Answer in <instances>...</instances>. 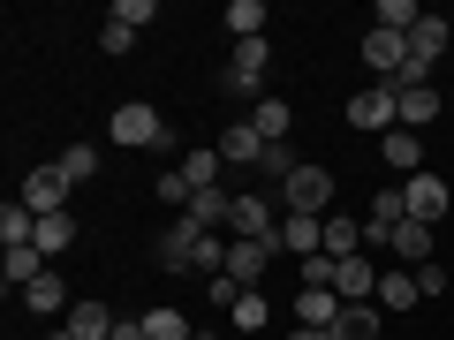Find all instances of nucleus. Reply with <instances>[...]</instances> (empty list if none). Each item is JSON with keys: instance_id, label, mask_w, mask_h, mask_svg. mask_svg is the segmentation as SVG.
<instances>
[{"instance_id": "1", "label": "nucleus", "mask_w": 454, "mask_h": 340, "mask_svg": "<svg viewBox=\"0 0 454 340\" xmlns=\"http://www.w3.org/2000/svg\"><path fill=\"white\" fill-rule=\"evenodd\" d=\"M106 136H114V144H129V151H160V144H175V136H167V121H160V106H145V98L114 106Z\"/></svg>"}, {"instance_id": "2", "label": "nucleus", "mask_w": 454, "mask_h": 340, "mask_svg": "<svg viewBox=\"0 0 454 340\" xmlns=\"http://www.w3.org/2000/svg\"><path fill=\"white\" fill-rule=\"evenodd\" d=\"M348 129H364V136L402 129V91H394V83H364V91L348 98Z\"/></svg>"}, {"instance_id": "3", "label": "nucleus", "mask_w": 454, "mask_h": 340, "mask_svg": "<svg viewBox=\"0 0 454 340\" xmlns=\"http://www.w3.org/2000/svg\"><path fill=\"white\" fill-rule=\"evenodd\" d=\"M280 212H318V220H325V212H333V174L303 159L288 182H280Z\"/></svg>"}, {"instance_id": "4", "label": "nucleus", "mask_w": 454, "mask_h": 340, "mask_svg": "<svg viewBox=\"0 0 454 340\" xmlns=\"http://www.w3.org/2000/svg\"><path fill=\"white\" fill-rule=\"evenodd\" d=\"M379 273H387V265L364 258V250L356 258H333V295L340 303H379Z\"/></svg>"}, {"instance_id": "5", "label": "nucleus", "mask_w": 454, "mask_h": 340, "mask_svg": "<svg viewBox=\"0 0 454 340\" xmlns=\"http://www.w3.org/2000/svg\"><path fill=\"white\" fill-rule=\"evenodd\" d=\"M402 205H409V220L439 227V220H447V205H454V197H447V182H439L432 166H424V174H409V182H402Z\"/></svg>"}, {"instance_id": "6", "label": "nucleus", "mask_w": 454, "mask_h": 340, "mask_svg": "<svg viewBox=\"0 0 454 340\" xmlns=\"http://www.w3.org/2000/svg\"><path fill=\"white\" fill-rule=\"evenodd\" d=\"M68 197L76 189H68L61 166H31V174H23V205H31L38 220H46V212H68Z\"/></svg>"}, {"instance_id": "7", "label": "nucleus", "mask_w": 454, "mask_h": 340, "mask_svg": "<svg viewBox=\"0 0 454 340\" xmlns=\"http://www.w3.org/2000/svg\"><path fill=\"white\" fill-rule=\"evenodd\" d=\"M280 250L288 258H325V220L318 212H280Z\"/></svg>"}, {"instance_id": "8", "label": "nucleus", "mask_w": 454, "mask_h": 340, "mask_svg": "<svg viewBox=\"0 0 454 340\" xmlns=\"http://www.w3.org/2000/svg\"><path fill=\"white\" fill-rule=\"evenodd\" d=\"M197 243H205V227L197 220H175L160 235V273H197Z\"/></svg>"}, {"instance_id": "9", "label": "nucleus", "mask_w": 454, "mask_h": 340, "mask_svg": "<svg viewBox=\"0 0 454 340\" xmlns=\"http://www.w3.org/2000/svg\"><path fill=\"white\" fill-rule=\"evenodd\" d=\"M402 220H409L402 189H379V197H372V212H364V243H372V250H387V243H394V227H402Z\"/></svg>"}, {"instance_id": "10", "label": "nucleus", "mask_w": 454, "mask_h": 340, "mask_svg": "<svg viewBox=\"0 0 454 340\" xmlns=\"http://www.w3.org/2000/svg\"><path fill=\"white\" fill-rule=\"evenodd\" d=\"M417 303H424L417 273H409V265H387V273H379V310H387V318H402V310H417Z\"/></svg>"}, {"instance_id": "11", "label": "nucleus", "mask_w": 454, "mask_h": 340, "mask_svg": "<svg viewBox=\"0 0 454 340\" xmlns=\"http://www.w3.org/2000/svg\"><path fill=\"white\" fill-rule=\"evenodd\" d=\"M447 53H454V31H447L439 16H424L417 31H409V61H417V68H439Z\"/></svg>"}, {"instance_id": "12", "label": "nucleus", "mask_w": 454, "mask_h": 340, "mask_svg": "<svg viewBox=\"0 0 454 340\" xmlns=\"http://www.w3.org/2000/svg\"><path fill=\"white\" fill-rule=\"evenodd\" d=\"M387 258L409 265V273H417V265H432V227H424V220H402V227H394V243H387Z\"/></svg>"}, {"instance_id": "13", "label": "nucleus", "mask_w": 454, "mask_h": 340, "mask_svg": "<svg viewBox=\"0 0 454 340\" xmlns=\"http://www.w3.org/2000/svg\"><path fill=\"white\" fill-rule=\"evenodd\" d=\"M340 310H348V303H340L333 288H303V295H295V325H318V333H333Z\"/></svg>"}, {"instance_id": "14", "label": "nucleus", "mask_w": 454, "mask_h": 340, "mask_svg": "<svg viewBox=\"0 0 454 340\" xmlns=\"http://www.w3.org/2000/svg\"><path fill=\"white\" fill-rule=\"evenodd\" d=\"M250 129H258L265 144H288V129H295V106H288V98H273V91H265L258 106H250Z\"/></svg>"}, {"instance_id": "15", "label": "nucleus", "mask_w": 454, "mask_h": 340, "mask_svg": "<svg viewBox=\"0 0 454 340\" xmlns=\"http://www.w3.org/2000/svg\"><path fill=\"white\" fill-rule=\"evenodd\" d=\"M220 159L227 166H258L265 159V136L250 129V121H227V129H220Z\"/></svg>"}, {"instance_id": "16", "label": "nucleus", "mask_w": 454, "mask_h": 340, "mask_svg": "<svg viewBox=\"0 0 454 340\" xmlns=\"http://www.w3.org/2000/svg\"><path fill=\"white\" fill-rule=\"evenodd\" d=\"M379 151H387L394 174H424V136L417 129H387V136H379Z\"/></svg>"}, {"instance_id": "17", "label": "nucleus", "mask_w": 454, "mask_h": 340, "mask_svg": "<svg viewBox=\"0 0 454 340\" xmlns=\"http://www.w3.org/2000/svg\"><path fill=\"white\" fill-rule=\"evenodd\" d=\"M23 303H31V310H38V318H61V310H68V280H61V273H53V265H46V273H38V280H31V288H23Z\"/></svg>"}, {"instance_id": "18", "label": "nucleus", "mask_w": 454, "mask_h": 340, "mask_svg": "<svg viewBox=\"0 0 454 340\" xmlns=\"http://www.w3.org/2000/svg\"><path fill=\"white\" fill-rule=\"evenodd\" d=\"M364 250V220L356 212H325V258H356Z\"/></svg>"}, {"instance_id": "19", "label": "nucleus", "mask_w": 454, "mask_h": 340, "mask_svg": "<svg viewBox=\"0 0 454 340\" xmlns=\"http://www.w3.org/2000/svg\"><path fill=\"white\" fill-rule=\"evenodd\" d=\"M46 250H38V243H23V250H8V265H0V280H8V295H16V288H31V280L38 273H46Z\"/></svg>"}, {"instance_id": "20", "label": "nucleus", "mask_w": 454, "mask_h": 340, "mask_svg": "<svg viewBox=\"0 0 454 340\" xmlns=\"http://www.w3.org/2000/svg\"><path fill=\"white\" fill-rule=\"evenodd\" d=\"M439 121V83H417V91H402V129H432Z\"/></svg>"}, {"instance_id": "21", "label": "nucleus", "mask_w": 454, "mask_h": 340, "mask_svg": "<svg viewBox=\"0 0 454 340\" xmlns=\"http://www.w3.org/2000/svg\"><path fill=\"white\" fill-rule=\"evenodd\" d=\"M227 205H235V197H227V189H197L182 220H197V227H205V235H227Z\"/></svg>"}, {"instance_id": "22", "label": "nucleus", "mask_w": 454, "mask_h": 340, "mask_svg": "<svg viewBox=\"0 0 454 340\" xmlns=\"http://www.w3.org/2000/svg\"><path fill=\"white\" fill-rule=\"evenodd\" d=\"M114 325H121V318H114L106 303H76V310H68V333H76V340H114Z\"/></svg>"}, {"instance_id": "23", "label": "nucleus", "mask_w": 454, "mask_h": 340, "mask_svg": "<svg viewBox=\"0 0 454 340\" xmlns=\"http://www.w3.org/2000/svg\"><path fill=\"white\" fill-rule=\"evenodd\" d=\"M182 174H190V189H220V174H227V159H220V144H197L190 159H182Z\"/></svg>"}, {"instance_id": "24", "label": "nucleus", "mask_w": 454, "mask_h": 340, "mask_svg": "<svg viewBox=\"0 0 454 340\" xmlns=\"http://www.w3.org/2000/svg\"><path fill=\"white\" fill-rule=\"evenodd\" d=\"M265 318H273V303H265V288H250L243 303L227 310V325H235V340H258V325H265Z\"/></svg>"}, {"instance_id": "25", "label": "nucleus", "mask_w": 454, "mask_h": 340, "mask_svg": "<svg viewBox=\"0 0 454 340\" xmlns=\"http://www.w3.org/2000/svg\"><path fill=\"white\" fill-rule=\"evenodd\" d=\"M227 31H235V46H243V38H265V0H227Z\"/></svg>"}, {"instance_id": "26", "label": "nucleus", "mask_w": 454, "mask_h": 340, "mask_svg": "<svg viewBox=\"0 0 454 340\" xmlns=\"http://www.w3.org/2000/svg\"><path fill=\"white\" fill-rule=\"evenodd\" d=\"M333 340H379V303H348L333 325Z\"/></svg>"}, {"instance_id": "27", "label": "nucleus", "mask_w": 454, "mask_h": 340, "mask_svg": "<svg viewBox=\"0 0 454 340\" xmlns=\"http://www.w3.org/2000/svg\"><path fill=\"white\" fill-rule=\"evenodd\" d=\"M145 333H152V340H197V325L182 318L175 303H160V310H145Z\"/></svg>"}, {"instance_id": "28", "label": "nucleus", "mask_w": 454, "mask_h": 340, "mask_svg": "<svg viewBox=\"0 0 454 340\" xmlns=\"http://www.w3.org/2000/svg\"><path fill=\"white\" fill-rule=\"evenodd\" d=\"M68 243H76V212H46V220H38V250H46V258H61Z\"/></svg>"}, {"instance_id": "29", "label": "nucleus", "mask_w": 454, "mask_h": 340, "mask_svg": "<svg viewBox=\"0 0 454 340\" xmlns=\"http://www.w3.org/2000/svg\"><path fill=\"white\" fill-rule=\"evenodd\" d=\"M379 31H394V38H409V31H417V23H424V8H417V0H379Z\"/></svg>"}, {"instance_id": "30", "label": "nucleus", "mask_w": 454, "mask_h": 340, "mask_svg": "<svg viewBox=\"0 0 454 340\" xmlns=\"http://www.w3.org/2000/svg\"><path fill=\"white\" fill-rule=\"evenodd\" d=\"M53 166H61V174H68V189H76V182H91V174H98V144H68Z\"/></svg>"}, {"instance_id": "31", "label": "nucleus", "mask_w": 454, "mask_h": 340, "mask_svg": "<svg viewBox=\"0 0 454 340\" xmlns=\"http://www.w3.org/2000/svg\"><path fill=\"white\" fill-rule=\"evenodd\" d=\"M243 295H250V288H243L235 273H212V280H205V303H212V310H235Z\"/></svg>"}, {"instance_id": "32", "label": "nucleus", "mask_w": 454, "mask_h": 340, "mask_svg": "<svg viewBox=\"0 0 454 340\" xmlns=\"http://www.w3.org/2000/svg\"><path fill=\"white\" fill-rule=\"evenodd\" d=\"M190 174H182V166H167V174H160V205H182V212H190Z\"/></svg>"}, {"instance_id": "33", "label": "nucleus", "mask_w": 454, "mask_h": 340, "mask_svg": "<svg viewBox=\"0 0 454 340\" xmlns=\"http://www.w3.org/2000/svg\"><path fill=\"white\" fill-rule=\"evenodd\" d=\"M258 166H265V174H273V182H288V174H295V166H303V159H295L288 144H265V159H258Z\"/></svg>"}, {"instance_id": "34", "label": "nucleus", "mask_w": 454, "mask_h": 340, "mask_svg": "<svg viewBox=\"0 0 454 340\" xmlns=\"http://www.w3.org/2000/svg\"><path fill=\"white\" fill-rule=\"evenodd\" d=\"M152 16H160V8H152V0H114V23H129V31H145Z\"/></svg>"}, {"instance_id": "35", "label": "nucleus", "mask_w": 454, "mask_h": 340, "mask_svg": "<svg viewBox=\"0 0 454 340\" xmlns=\"http://www.w3.org/2000/svg\"><path fill=\"white\" fill-rule=\"evenodd\" d=\"M98 46H106V53H129V46H137V31H129V23H114V16H106V23H98Z\"/></svg>"}, {"instance_id": "36", "label": "nucleus", "mask_w": 454, "mask_h": 340, "mask_svg": "<svg viewBox=\"0 0 454 340\" xmlns=\"http://www.w3.org/2000/svg\"><path fill=\"white\" fill-rule=\"evenodd\" d=\"M417 288L424 295H447V265H417Z\"/></svg>"}, {"instance_id": "37", "label": "nucleus", "mask_w": 454, "mask_h": 340, "mask_svg": "<svg viewBox=\"0 0 454 340\" xmlns=\"http://www.w3.org/2000/svg\"><path fill=\"white\" fill-rule=\"evenodd\" d=\"M288 340H333V333H318V325H288Z\"/></svg>"}, {"instance_id": "38", "label": "nucleus", "mask_w": 454, "mask_h": 340, "mask_svg": "<svg viewBox=\"0 0 454 340\" xmlns=\"http://www.w3.org/2000/svg\"><path fill=\"white\" fill-rule=\"evenodd\" d=\"M197 340H220V333H212V325H197Z\"/></svg>"}, {"instance_id": "39", "label": "nucleus", "mask_w": 454, "mask_h": 340, "mask_svg": "<svg viewBox=\"0 0 454 340\" xmlns=\"http://www.w3.org/2000/svg\"><path fill=\"white\" fill-rule=\"evenodd\" d=\"M447 61H454V53H447Z\"/></svg>"}]
</instances>
